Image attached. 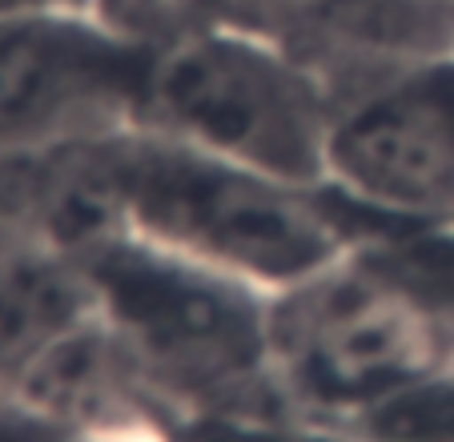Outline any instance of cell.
<instances>
[{
	"label": "cell",
	"mask_w": 454,
	"mask_h": 442,
	"mask_svg": "<svg viewBox=\"0 0 454 442\" xmlns=\"http://www.w3.org/2000/svg\"><path fill=\"white\" fill-rule=\"evenodd\" d=\"M20 4H33V0H0V12H9V9H20Z\"/></svg>",
	"instance_id": "cell-15"
},
{
	"label": "cell",
	"mask_w": 454,
	"mask_h": 442,
	"mask_svg": "<svg viewBox=\"0 0 454 442\" xmlns=\"http://www.w3.org/2000/svg\"><path fill=\"white\" fill-rule=\"evenodd\" d=\"M317 430L338 442H454V362Z\"/></svg>",
	"instance_id": "cell-11"
},
{
	"label": "cell",
	"mask_w": 454,
	"mask_h": 442,
	"mask_svg": "<svg viewBox=\"0 0 454 442\" xmlns=\"http://www.w3.org/2000/svg\"><path fill=\"white\" fill-rule=\"evenodd\" d=\"M157 49L69 0L0 12V157H44L137 129Z\"/></svg>",
	"instance_id": "cell-5"
},
{
	"label": "cell",
	"mask_w": 454,
	"mask_h": 442,
	"mask_svg": "<svg viewBox=\"0 0 454 442\" xmlns=\"http://www.w3.org/2000/svg\"><path fill=\"white\" fill-rule=\"evenodd\" d=\"M101 322L181 422H294L270 366V294L133 233L69 249Z\"/></svg>",
	"instance_id": "cell-2"
},
{
	"label": "cell",
	"mask_w": 454,
	"mask_h": 442,
	"mask_svg": "<svg viewBox=\"0 0 454 442\" xmlns=\"http://www.w3.org/2000/svg\"><path fill=\"white\" fill-rule=\"evenodd\" d=\"M93 310V286L69 249L28 241L0 257V391H12L28 366Z\"/></svg>",
	"instance_id": "cell-9"
},
{
	"label": "cell",
	"mask_w": 454,
	"mask_h": 442,
	"mask_svg": "<svg viewBox=\"0 0 454 442\" xmlns=\"http://www.w3.org/2000/svg\"><path fill=\"white\" fill-rule=\"evenodd\" d=\"M362 246L434 318V326L454 346V221L450 225H386L370 233Z\"/></svg>",
	"instance_id": "cell-10"
},
{
	"label": "cell",
	"mask_w": 454,
	"mask_h": 442,
	"mask_svg": "<svg viewBox=\"0 0 454 442\" xmlns=\"http://www.w3.org/2000/svg\"><path fill=\"white\" fill-rule=\"evenodd\" d=\"M386 225L395 221L358 209L330 185H294L141 125L41 157L49 246L77 249L121 230L270 298Z\"/></svg>",
	"instance_id": "cell-1"
},
{
	"label": "cell",
	"mask_w": 454,
	"mask_h": 442,
	"mask_svg": "<svg viewBox=\"0 0 454 442\" xmlns=\"http://www.w3.org/2000/svg\"><path fill=\"white\" fill-rule=\"evenodd\" d=\"M0 442H81L73 430L25 402L17 391H0Z\"/></svg>",
	"instance_id": "cell-14"
},
{
	"label": "cell",
	"mask_w": 454,
	"mask_h": 442,
	"mask_svg": "<svg viewBox=\"0 0 454 442\" xmlns=\"http://www.w3.org/2000/svg\"><path fill=\"white\" fill-rule=\"evenodd\" d=\"M69 4H85V0H69ZM85 9H89V4H85Z\"/></svg>",
	"instance_id": "cell-16"
},
{
	"label": "cell",
	"mask_w": 454,
	"mask_h": 442,
	"mask_svg": "<svg viewBox=\"0 0 454 442\" xmlns=\"http://www.w3.org/2000/svg\"><path fill=\"white\" fill-rule=\"evenodd\" d=\"M450 362V338L362 241L270 298V366L301 426H334Z\"/></svg>",
	"instance_id": "cell-4"
},
{
	"label": "cell",
	"mask_w": 454,
	"mask_h": 442,
	"mask_svg": "<svg viewBox=\"0 0 454 442\" xmlns=\"http://www.w3.org/2000/svg\"><path fill=\"white\" fill-rule=\"evenodd\" d=\"M193 20L290 49L338 101L406 60L454 49V0H198Z\"/></svg>",
	"instance_id": "cell-7"
},
{
	"label": "cell",
	"mask_w": 454,
	"mask_h": 442,
	"mask_svg": "<svg viewBox=\"0 0 454 442\" xmlns=\"http://www.w3.org/2000/svg\"><path fill=\"white\" fill-rule=\"evenodd\" d=\"M12 391L81 442H177L185 430L97 310L52 342Z\"/></svg>",
	"instance_id": "cell-8"
},
{
	"label": "cell",
	"mask_w": 454,
	"mask_h": 442,
	"mask_svg": "<svg viewBox=\"0 0 454 442\" xmlns=\"http://www.w3.org/2000/svg\"><path fill=\"white\" fill-rule=\"evenodd\" d=\"M41 238V157H0V257Z\"/></svg>",
	"instance_id": "cell-12"
},
{
	"label": "cell",
	"mask_w": 454,
	"mask_h": 442,
	"mask_svg": "<svg viewBox=\"0 0 454 442\" xmlns=\"http://www.w3.org/2000/svg\"><path fill=\"white\" fill-rule=\"evenodd\" d=\"M326 185L395 225H450L454 49L406 60L338 101Z\"/></svg>",
	"instance_id": "cell-6"
},
{
	"label": "cell",
	"mask_w": 454,
	"mask_h": 442,
	"mask_svg": "<svg viewBox=\"0 0 454 442\" xmlns=\"http://www.w3.org/2000/svg\"><path fill=\"white\" fill-rule=\"evenodd\" d=\"M334 109V89L290 49L193 20L157 49L141 129L294 185H326Z\"/></svg>",
	"instance_id": "cell-3"
},
{
	"label": "cell",
	"mask_w": 454,
	"mask_h": 442,
	"mask_svg": "<svg viewBox=\"0 0 454 442\" xmlns=\"http://www.w3.org/2000/svg\"><path fill=\"white\" fill-rule=\"evenodd\" d=\"M85 4L109 25L153 44H165L181 28H189L198 9V0H85Z\"/></svg>",
	"instance_id": "cell-13"
}]
</instances>
